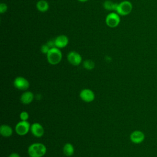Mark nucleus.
<instances>
[{"mask_svg": "<svg viewBox=\"0 0 157 157\" xmlns=\"http://www.w3.org/2000/svg\"><path fill=\"white\" fill-rule=\"evenodd\" d=\"M47 152L45 145L42 143H34L28 148V153L30 157H42Z\"/></svg>", "mask_w": 157, "mask_h": 157, "instance_id": "obj_1", "label": "nucleus"}, {"mask_svg": "<svg viewBox=\"0 0 157 157\" xmlns=\"http://www.w3.org/2000/svg\"><path fill=\"white\" fill-rule=\"evenodd\" d=\"M47 59L49 64L56 65L62 59V53L59 48L57 47L51 48L47 54Z\"/></svg>", "mask_w": 157, "mask_h": 157, "instance_id": "obj_2", "label": "nucleus"}, {"mask_svg": "<svg viewBox=\"0 0 157 157\" xmlns=\"http://www.w3.org/2000/svg\"><path fill=\"white\" fill-rule=\"evenodd\" d=\"M132 4L129 1H123L118 4L116 12L121 16H126L132 10Z\"/></svg>", "mask_w": 157, "mask_h": 157, "instance_id": "obj_3", "label": "nucleus"}, {"mask_svg": "<svg viewBox=\"0 0 157 157\" xmlns=\"http://www.w3.org/2000/svg\"><path fill=\"white\" fill-rule=\"evenodd\" d=\"M105 24L111 28L117 27L120 23V15L117 12H110L105 17Z\"/></svg>", "mask_w": 157, "mask_h": 157, "instance_id": "obj_4", "label": "nucleus"}, {"mask_svg": "<svg viewBox=\"0 0 157 157\" xmlns=\"http://www.w3.org/2000/svg\"><path fill=\"white\" fill-rule=\"evenodd\" d=\"M31 124L28 121H20L15 126V131L19 136L26 135L30 130Z\"/></svg>", "mask_w": 157, "mask_h": 157, "instance_id": "obj_5", "label": "nucleus"}, {"mask_svg": "<svg viewBox=\"0 0 157 157\" xmlns=\"http://www.w3.org/2000/svg\"><path fill=\"white\" fill-rule=\"evenodd\" d=\"M13 86L18 90L25 91L29 88V82L25 77L19 76L14 79Z\"/></svg>", "mask_w": 157, "mask_h": 157, "instance_id": "obj_6", "label": "nucleus"}, {"mask_svg": "<svg viewBox=\"0 0 157 157\" xmlns=\"http://www.w3.org/2000/svg\"><path fill=\"white\" fill-rule=\"evenodd\" d=\"M68 62L73 66H78L82 61V56L75 51H71L67 55Z\"/></svg>", "mask_w": 157, "mask_h": 157, "instance_id": "obj_7", "label": "nucleus"}, {"mask_svg": "<svg viewBox=\"0 0 157 157\" xmlns=\"http://www.w3.org/2000/svg\"><path fill=\"white\" fill-rule=\"evenodd\" d=\"M79 95L81 99L85 102H91L93 101L95 98L94 92L88 88L82 90Z\"/></svg>", "mask_w": 157, "mask_h": 157, "instance_id": "obj_8", "label": "nucleus"}, {"mask_svg": "<svg viewBox=\"0 0 157 157\" xmlns=\"http://www.w3.org/2000/svg\"><path fill=\"white\" fill-rule=\"evenodd\" d=\"M145 139L144 133L139 130L134 131L130 134V140L131 141L136 144H139L142 143Z\"/></svg>", "mask_w": 157, "mask_h": 157, "instance_id": "obj_9", "label": "nucleus"}, {"mask_svg": "<svg viewBox=\"0 0 157 157\" xmlns=\"http://www.w3.org/2000/svg\"><path fill=\"white\" fill-rule=\"evenodd\" d=\"M30 131L32 134L36 137H41L44 134V128L39 123H33L31 125Z\"/></svg>", "mask_w": 157, "mask_h": 157, "instance_id": "obj_10", "label": "nucleus"}, {"mask_svg": "<svg viewBox=\"0 0 157 157\" xmlns=\"http://www.w3.org/2000/svg\"><path fill=\"white\" fill-rule=\"evenodd\" d=\"M54 42L55 47H57L58 48H63L66 47L68 45L69 38L66 35L61 34L57 36L54 39Z\"/></svg>", "mask_w": 157, "mask_h": 157, "instance_id": "obj_11", "label": "nucleus"}, {"mask_svg": "<svg viewBox=\"0 0 157 157\" xmlns=\"http://www.w3.org/2000/svg\"><path fill=\"white\" fill-rule=\"evenodd\" d=\"M34 94L31 91H25L20 97V101L22 104H29L31 102H32V101L34 99Z\"/></svg>", "mask_w": 157, "mask_h": 157, "instance_id": "obj_12", "label": "nucleus"}, {"mask_svg": "<svg viewBox=\"0 0 157 157\" xmlns=\"http://www.w3.org/2000/svg\"><path fill=\"white\" fill-rule=\"evenodd\" d=\"M0 133L2 136L8 137L12 136L13 130L12 128L8 124H2L0 127Z\"/></svg>", "mask_w": 157, "mask_h": 157, "instance_id": "obj_13", "label": "nucleus"}, {"mask_svg": "<svg viewBox=\"0 0 157 157\" xmlns=\"http://www.w3.org/2000/svg\"><path fill=\"white\" fill-rule=\"evenodd\" d=\"M36 8L40 12H45L49 9L48 2L45 0H39L36 3Z\"/></svg>", "mask_w": 157, "mask_h": 157, "instance_id": "obj_14", "label": "nucleus"}, {"mask_svg": "<svg viewBox=\"0 0 157 157\" xmlns=\"http://www.w3.org/2000/svg\"><path fill=\"white\" fill-rule=\"evenodd\" d=\"M118 3H115L110 0H105L103 3L104 8L109 11H116Z\"/></svg>", "mask_w": 157, "mask_h": 157, "instance_id": "obj_15", "label": "nucleus"}, {"mask_svg": "<svg viewBox=\"0 0 157 157\" xmlns=\"http://www.w3.org/2000/svg\"><path fill=\"white\" fill-rule=\"evenodd\" d=\"M63 153L67 156H71L74 153V146L71 143H66L63 147Z\"/></svg>", "mask_w": 157, "mask_h": 157, "instance_id": "obj_16", "label": "nucleus"}, {"mask_svg": "<svg viewBox=\"0 0 157 157\" xmlns=\"http://www.w3.org/2000/svg\"><path fill=\"white\" fill-rule=\"evenodd\" d=\"M83 66L84 68H85L87 70H92L94 68L95 64L94 61L91 59H86L83 61Z\"/></svg>", "mask_w": 157, "mask_h": 157, "instance_id": "obj_17", "label": "nucleus"}, {"mask_svg": "<svg viewBox=\"0 0 157 157\" xmlns=\"http://www.w3.org/2000/svg\"><path fill=\"white\" fill-rule=\"evenodd\" d=\"M20 118L22 121H27L29 118V113L26 111H23L20 114Z\"/></svg>", "mask_w": 157, "mask_h": 157, "instance_id": "obj_18", "label": "nucleus"}, {"mask_svg": "<svg viewBox=\"0 0 157 157\" xmlns=\"http://www.w3.org/2000/svg\"><path fill=\"white\" fill-rule=\"evenodd\" d=\"M50 48L49 47V46L46 44H43L41 47H40V51L43 54H47V53L48 52V51L50 50Z\"/></svg>", "mask_w": 157, "mask_h": 157, "instance_id": "obj_19", "label": "nucleus"}, {"mask_svg": "<svg viewBox=\"0 0 157 157\" xmlns=\"http://www.w3.org/2000/svg\"><path fill=\"white\" fill-rule=\"evenodd\" d=\"M7 9H8V7L6 4L3 3V2L0 4V13L1 14L6 12L7 10Z\"/></svg>", "mask_w": 157, "mask_h": 157, "instance_id": "obj_20", "label": "nucleus"}, {"mask_svg": "<svg viewBox=\"0 0 157 157\" xmlns=\"http://www.w3.org/2000/svg\"><path fill=\"white\" fill-rule=\"evenodd\" d=\"M47 44L49 46V47L51 48H53L55 47V42L54 40H50L47 42Z\"/></svg>", "mask_w": 157, "mask_h": 157, "instance_id": "obj_21", "label": "nucleus"}, {"mask_svg": "<svg viewBox=\"0 0 157 157\" xmlns=\"http://www.w3.org/2000/svg\"><path fill=\"white\" fill-rule=\"evenodd\" d=\"M9 157H20V156L17 153H12L9 156Z\"/></svg>", "mask_w": 157, "mask_h": 157, "instance_id": "obj_22", "label": "nucleus"}, {"mask_svg": "<svg viewBox=\"0 0 157 157\" xmlns=\"http://www.w3.org/2000/svg\"><path fill=\"white\" fill-rule=\"evenodd\" d=\"M77 1L79 2H85L88 1V0H77Z\"/></svg>", "mask_w": 157, "mask_h": 157, "instance_id": "obj_23", "label": "nucleus"}, {"mask_svg": "<svg viewBox=\"0 0 157 157\" xmlns=\"http://www.w3.org/2000/svg\"><path fill=\"white\" fill-rule=\"evenodd\" d=\"M29 157H30V156H29Z\"/></svg>", "mask_w": 157, "mask_h": 157, "instance_id": "obj_24", "label": "nucleus"}]
</instances>
